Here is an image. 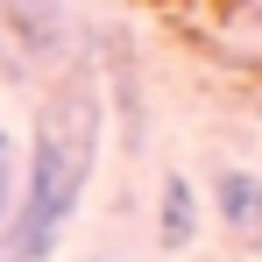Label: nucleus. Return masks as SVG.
I'll return each instance as SVG.
<instances>
[{
  "label": "nucleus",
  "instance_id": "nucleus-1",
  "mask_svg": "<svg viewBox=\"0 0 262 262\" xmlns=\"http://www.w3.org/2000/svg\"><path fill=\"white\" fill-rule=\"evenodd\" d=\"M92 156H99V99H92L85 71L71 78V92L36 121V149H29V177H21V199L7 213V241H0V262H43L64 227L85 199Z\"/></svg>",
  "mask_w": 262,
  "mask_h": 262
},
{
  "label": "nucleus",
  "instance_id": "nucleus-2",
  "mask_svg": "<svg viewBox=\"0 0 262 262\" xmlns=\"http://www.w3.org/2000/svg\"><path fill=\"white\" fill-rule=\"evenodd\" d=\"M0 14L29 57H64V7L57 0H0Z\"/></svg>",
  "mask_w": 262,
  "mask_h": 262
},
{
  "label": "nucleus",
  "instance_id": "nucleus-3",
  "mask_svg": "<svg viewBox=\"0 0 262 262\" xmlns=\"http://www.w3.org/2000/svg\"><path fill=\"white\" fill-rule=\"evenodd\" d=\"M156 241L163 248H191L199 241V184L184 170H170L163 191H156Z\"/></svg>",
  "mask_w": 262,
  "mask_h": 262
},
{
  "label": "nucleus",
  "instance_id": "nucleus-4",
  "mask_svg": "<svg viewBox=\"0 0 262 262\" xmlns=\"http://www.w3.org/2000/svg\"><path fill=\"white\" fill-rule=\"evenodd\" d=\"M213 199H220V213H227V227L262 234V177H255V170H220Z\"/></svg>",
  "mask_w": 262,
  "mask_h": 262
},
{
  "label": "nucleus",
  "instance_id": "nucleus-5",
  "mask_svg": "<svg viewBox=\"0 0 262 262\" xmlns=\"http://www.w3.org/2000/svg\"><path fill=\"white\" fill-rule=\"evenodd\" d=\"M14 213V142H7V121H0V227Z\"/></svg>",
  "mask_w": 262,
  "mask_h": 262
}]
</instances>
